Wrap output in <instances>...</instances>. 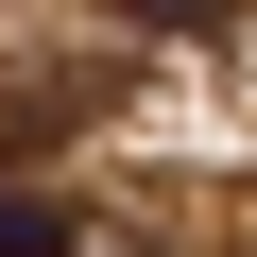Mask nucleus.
Here are the masks:
<instances>
[{
  "label": "nucleus",
  "mask_w": 257,
  "mask_h": 257,
  "mask_svg": "<svg viewBox=\"0 0 257 257\" xmlns=\"http://www.w3.org/2000/svg\"><path fill=\"white\" fill-rule=\"evenodd\" d=\"M138 18H223V0H138Z\"/></svg>",
  "instance_id": "obj_2"
},
{
  "label": "nucleus",
  "mask_w": 257,
  "mask_h": 257,
  "mask_svg": "<svg viewBox=\"0 0 257 257\" xmlns=\"http://www.w3.org/2000/svg\"><path fill=\"white\" fill-rule=\"evenodd\" d=\"M0 257H138V240H103V223H69L52 189H0Z\"/></svg>",
  "instance_id": "obj_1"
}]
</instances>
